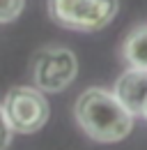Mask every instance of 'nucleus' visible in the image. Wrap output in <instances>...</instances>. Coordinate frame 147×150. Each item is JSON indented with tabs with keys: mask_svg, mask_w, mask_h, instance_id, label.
I'll list each match as a JSON object with an SVG mask.
<instances>
[{
	"mask_svg": "<svg viewBox=\"0 0 147 150\" xmlns=\"http://www.w3.org/2000/svg\"><path fill=\"white\" fill-rule=\"evenodd\" d=\"M78 72V60L64 46H46L35 56L32 76L41 93H60L64 90Z\"/></svg>",
	"mask_w": 147,
	"mask_h": 150,
	"instance_id": "obj_4",
	"label": "nucleus"
},
{
	"mask_svg": "<svg viewBox=\"0 0 147 150\" xmlns=\"http://www.w3.org/2000/svg\"><path fill=\"white\" fill-rule=\"evenodd\" d=\"M9 143H12V127H9V122L5 118V111L0 106V150H7Z\"/></svg>",
	"mask_w": 147,
	"mask_h": 150,
	"instance_id": "obj_8",
	"label": "nucleus"
},
{
	"mask_svg": "<svg viewBox=\"0 0 147 150\" xmlns=\"http://www.w3.org/2000/svg\"><path fill=\"white\" fill-rule=\"evenodd\" d=\"M25 0H0V23H9L21 16Z\"/></svg>",
	"mask_w": 147,
	"mask_h": 150,
	"instance_id": "obj_7",
	"label": "nucleus"
},
{
	"mask_svg": "<svg viewBox=\"0 0 147 150\" xmlns=\"http://www.w3.org/2000/svg\"><path fill=\"white\" fill-rule=\"evenodd\" d=\"M74 113L80 129L101 143L122 141L133 129V115L115 97V93L104 88H88L76 99Z\"/></svg>",
	"mask_w": 147,
	"mask_h": 150,
	"instance_id": "obj_1",
	"label": "nucleus"
},
{
	"mask_svg": "<svg viewBox=\"0 0 147 150\" xmlns=\"http://www.w3.org/2000/svg\"><path fill=\"white\" fill-rule=\"evenodd\" d=\"M113 93L131 115L147 118V69L131 67L127 74L117 79Z\"/></svg>",
	"mask_w": 147,
	"mask_h": 150,
	"instance_id": "obj_5",
	"label": "nucleus"
},
{
	"mask_svg": "<svg viewBox=\"0 0 147 150\" xmlns=\"http://www.w3.org/2000/svg\"><path fill=\"white\" fill-rule=\"evenodd\" d=\"M122 53L131 67L147 69V25L129 33L124 39V46H122Z\"/></svg>",
	"mask_w": 147,
	"mask_h": 150,
	"instance_id": "obj_6",
	"label": "nucleus"
},
{
	"mask_svg": "<svg viewBox=\"0 0 147 150\" xmlns=\"http://www.w3.org/2000/svg\"><path fill=\"white\" fill-rule=\"evenodd\" d=\"M120 0H48L51 19L78 33H97L115 19Z\"/></svg>",
	"mask_w": 147,
	"mask_h": 150,
	"instance_id": "obj_2",
	"label": "nucleus"
},
{
	"mask_svg": "<svg viewBox=\"0 0 147 150\" xmlns=\"http://www.w3.org/2000/svg\"><path fill=\"white\" fill-rule=\"evenodd\" d=\"M2 111L9 122L12 132L18 134H32L41 129L48 120V102L39 88L16 86L5 95Z\"/></svg>",
	"mask_w": 147,
	"mask_h": 150,
	"instance_id": "obj_3",
	"label": "nucleus"
}]
</instances>
